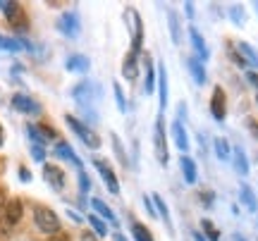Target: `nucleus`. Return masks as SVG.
I'll return each mask as SVG.
<instances>
[{"label": "nucleus", "mask_w": 258, "mask_h": 241, "mask_svg": "<svg viewBox=\"0 0 258 241\" xmlns=\"http://www.w3.org/2000/svg\"><path fill=\"white\" fill-rule=\"evenodd\" d=\"M34 222H36V227L41 232L50 234V236L60 232V217L50 208H36L34 210Z\"/></svg>", "instance_id": "obj_1"}, {"label": "nucleus", "mask_w": 258, "mask_h": 241, "mask_svg": "<svg viewBox=\"0 0 258 241\" xmlns=\"http://www.w3.org/2000/svg\"><path fill=\"white\" fill-rule=\"evenodd\" d=\"M22 213H24L22 201H19V198H12L10 203H5V224H8V227L17 224L19 220H22Z\"/></svg>", "instance_id": "obj_9"}, {"label": "nucleus", "mask_w": 258, "mask_h": 241, "mask_svg": "<svg viewBox=\"0 0 258 241\" xmlns=\"http://www.w3.org/2000/svg\"><path fill=\"white\" fill-rule=\"evenodd\" d=\"M19 179H22V182H29V179H31L29 170H19Z\"/></svg>", "instance_id": "obj_43"}, {"label": "nucleus", "mask_w": 258, "mask_h": 241, "mask_svg": "<svg viewBox=\"0 0 258 241\" xmlns=\"http://www.w3.org/2000/svg\"><path fill=\"white\" fill-rule=\"evenodd\" d=\"M137 74H139L137 55H132V53H129L127 60H124V65H122V76H124V79H137Z\"/></svg>", "instance_id": "obj_24"}, {"label": "nucleus", "mask_w": 258, "mask_h": 241, "mask_svg": "<svg viewBox=\"0 0 258 241\" xmlns=\"http://www.w3.org/2000/svg\"><path fill=\"white\" fill-rule=\"evenodd\" d=\"M43 177H46V182L53 186L55 191H60V189L64 186V175H62V170H60V167L46 165V167H43Z\"/></svg>", "instance_id": "obj_11"}, {"label": "nucleus", "mask_w": 258, "mask_h": 241, "mask_svg": "<svg viewBox=\"0 0 258 241\" xmlns=\"http://www.w3.org/2000/svg\"><path fill=\"white\" fill-rule=\"evenodd\" d=\"M246 79H249V82L258 89V72H251V69H249V72H246Z\"/></svg>", "instance_id": "obj_40"}, {"label": "nucleus", "mask_w": 258, "mask_h": 241, "mask_svg": "<svg viewBox=\"0 0 258 241\" xmlns=\"http://www.w3.org/2000/svg\"><path fill=\"white\" fill-rule=\"evenodd\" d=\"M91 205H93V210L101 215V217H105V220H108L110 224H115V227H117V217H115V213H112L110 208L103 203L101 198H91Z\"/></svg>", "instance_id": "obj_19"}, {"label": "nucleus", "mask_w": 258, "mask_h": 241, "mask_svg": "<svg viewBox=\"0 0 258 241\" xmlns=\"http://www.w3.org/2000/svg\"><path fill=\"white\" fill-rule=\"evenodd\" d=\"M144 205H146L148 215H156V205H151V198H144Z\"/></svg>", "instance_id": "obj_41"}, {"label": "nucleus", "mask_w": 258, "mask_h": 241, "mask_svg": "<svg viewBox=\"0 0 258 241\" xmlns=\"http://www.w3.org/2000/svg\"><path fill=\"white\" fill-rule=\"evenodd\" d=\"M3 141H5V136H3V127H0V146H3Z\"/></svg>", "instance_id": "obj_49"}, {"label": "nucleus", "mask_w": 258, "mask_h": 241, "mask_svg": "<svg viewBox=\"0 0 258 241\" xmlns=\"http://www.w3.org/2000/svg\"><path fill=\"white\" fill-rule=\"evenodd\" d=\"M156 67H153V60L151 57H146V84H144V91L148 93H153V89H156Z\"/></svg>", "instance_id": "obj_22"}, {"label": "nucleus", "mask_w": 258, "mask_h": 241, "mask_svg": "<svg viewBox=\"0 0 258 241\" xmlns=\"http://www.w3.org/2000/svg\"><path fill=\"white\" fill-rule=\"evenodd\" d=\"M246 127H249V129H251V134H253V136H256V139H258V122L253 120V117H249V120H246Z\"/></svg>", "instance_id": "obj_38"}, {"label": "nucleus", "mask_w": 258, "mask_h": 241, "mask_svg": "<svg viewBox=\"0 0 258 241\" xmlns=\"http://www.w3.org/2000/svg\"><path fill=\"white\" fill-rule=\"evenodd\" d=\"M55 153L60 155V158L70 160V163H72L74 167H82V160H79L77 155H74V150H72V146H70V143H64V141H60V143H57V148H55Z\"/></svg>", "instance_id": "obj_21"}, {"label": "nucleus", "mask_w": 258, "mask_h": 241, "mask_svg": "<svg viewBox=\"0 0 258 241\" xmlns=\"http://www.w3.org/2000/svg\"><path fill=\"white\" fill-rule=\"evenodd\" d=\"M89 65H91L89 57H84V55H72L67 60V69H70V72H86Z\"/></svg>", "instance_id": "obj_23"}, {"label": "nucleus", "mask_w": 258, "mask_h": 241, "mask_svg": "<svg viewBox=\"0 0 258 241\" xmlns=\"http://www.w3.org/2000/svg\"><path fill=\"white\" fill-rule=\"evenodd\" d=\"M132 19H134V38H132V55H139L141 53V41H144V24H141V17L132 10L129 12Z\"/></svg>", "instance_id": "obj_12"}, {"label": "nucleus", "mask_w": 258, "mask_h": 241, "mask_svg": "<svg viewBox=\"0 0 258 241\" xmlns=\"http://www.w3.org/2000/svg\"><path fill=\"white\" fill-rule=\"evenodd\" d=\"M234 241H244V239H241V236H234Z\"/></svg>", "instance_id": "obj_50"}, {"label": "nucleus", "mask_w": 258, "mask_h": 241, "mask_svg": "<svg viewBox=\"0 0 258 241\" xmlns=\"http://www.w3.org/2000/svg\"><path fill=\"white\" fill-rule=\"evenodd\" d=\"M186 67H189V72H191L194 82H196V84H206V69H203L201 60H196V57H186Z\"/></svg>", "instance_id": "obj_16"}, {"label": "nucleus", "mask_w": 258, "mask_h": 241, "mask_svg": "<svg viewBox=\"0 0 258 241\" xmlns=\"http://www.w3.org/2000/svg\"><path fill=\"white\" fill-rule=\"evenodd\" d=\"M151 201H153V203L158 205V213H160V217H163V220H165V224H167V229H170V232H172V220H170V210H167V205H165V201H163V198H160V196H153V198H151Z\"/></svg>", "instance_id": "obj_26"}, {"label": "nucleus", "mask_w": 258, "mask_h": 241, "mask_svg": "<svg viewBox=\"0 0 258 241\" xmlns=\"http://www.w3.org/2000/svg\"><path fill=\"white\" fill-rule=\"evenodd\" d=\"M201 198L206 201V208H213V194H203Z\"/></svg>", "instance_id": "obj_42"}, {"label": "nucleus", "mask_w": 258, "mask_h": 241, "mask_svg": "<svg viewBox=\"0 0 258 241\" xmlns=\"http://www.w3.org/2000/svg\"><path fill=\"white\" fill-rule=\"evenodd\" d=\"M225 108H227V105H225V91H222L220 86H215V89H213V98H211V112L218 122L225 120V115H227Z\"/></svg>", "instance_id": "obj_6"}, {"label": "nucleus", "mask_w": 258, "mask_h": 241, "mask_svg": "<svg viewBox=\"0 0 258 241\" xmlns=\"http://www.w3.org/2000/svg\"><path fill=\"white\" fill-rule=\"evenodd\" d=\"M239 198H241V203L246 205L251 213H256V210H258V198H256V194H253V189H251L249 184H241Z\"/></svg>", "instance_id": "obj_15"}, {"label": "nucleus", "mask_w": 258, "mask_h": 241, "mask_svg": "<svg viewBox=\"0 0 258 241\" xmlns=\"http://www.w3.org/2000/svg\"><path fill=\"white\" fill-rule=\"evenodd\" d=\"M3 205H5V196L0 194V208H3Z\"/></svg>", "instance_id": "obj_48"}, {"label": "nucleus", "mask_w": 258, "mask_h": 241, "mask_svg": "<svg viewBox=\"0 0 258 241\" xmlns=\"http://www.w3.org/2000/svg\"><path fill=\"white\" fill-rule=\"evenodd\" d=\"M112 91H115V101H117V108L124 112V110H127V103H124V93H122L120 84H112Z\"/></svg>", "instance_id": "obj_33"}, {"label": "nucleus", "mask_w": 258, "mask_h": 241, "mask_svg": "<svg viewBox=\"0 0 258 241\" xmlns=\"http://www.w3.org/2000/svg\"><path fill=\"white\" fill-rule=\"evenodd\" d=\"M179 167H182V175H184L186 184H196V163H194L189 155H182Z\"/></svg>", "instance_id": "obj_18"}, {"label": "nucleus", "mask_w": 258, "mask_h": 241, "mask_svg": "<svg viewBox=\"0 0 258 241\" xmlns=\"http://www.w3.org/2000/svg\"><path fill=\"white\" fill-rule=\"evenodd\" d=\"M0 10L5 12V17H8L10 22H15V19H17V15H22L17 3H5V0H0Z\"/></svg>", "instance_id": "obj_27"}, {"label": "nucleus", "mask_w": 258, "mask_h": 241, "mask_svg": "<svg viewBox=\"0 0 258 241\" xmlns=\"http://www.w3.org/2000/svg\"><path fill=\"white\" fill-rule=\"evenodd\" d=\"M234 48H237V55L244 60V65H249V67H253V69H258V53H256V48L249 46V43H244V41H239Z\"/></svg>", "instance_id": "obj_8"}, {"label": "nucleus", "mask_w": 258, "mask_h": 241, "mask_svg": "<svg viewBox=\"0 0 258 241\" xmlns=\"http://www.w3.org/2000/svg\"><path fill=\"white\" fill-rule=\"evenodd\" d=\"M64 120H67V124L72 127V131L84 141V143H86V146H89V148H101V139H98L86 124H82V122L77 120V117H72V115H67Z\"/></svg>", "instance_id": "obj_2"}, {"label": "nucleus", "mask_w": 258, "mask_h": 241, "mask_svg": "<svg viewBox=\"0 0 258 241\" xmlns=\"http://www.w3.org/2000/svg\"><path fill=\"white\" fill-rule=\"evenodd\" d=\"M0 48L3 50H12V53H19L22 50V41H17V38H5V36H0Z\"/></svg>", "instance_id": "obj_28"}, {"label": "nucleus", "mask_w": 258, "mask_h": 241, "mask_svg": "<svg viewBox=\"0 0 258 241\" xmlns=\"http://www.w3.org/2000/svg\"><path fill=\"white\" fill-rule=\"evenodd\" d=\"M153 148H156V158L160 165H167V139H165V124L163 117L156 120V131H153Z\"/></svg>", "instance_id": "obj_3"}, {"label": "nucleus", "mask_w": 258, "mask_h": 241, "mask_svg": "<svg viewBox=\"0 0 258 241\" xmlns=\"http://www.w3.org/2000/svg\"><path fill=\"white\" fill-rule=\"evenodd\" d=\"M189 38H191V46H194V50H196V55L201 57V60H208V46H206V41L201 38V34L196 31V29H189Z\"/></svg>", "instance_id": "obj_14"}, {"label": "nucleus", "mask_w": 258, "mask_h": 241, "mask_svg": "<svg viewBox=\"0 0 258 241\" xmlns=\"http://www.w3.org/2000/svg\"><path fill=\"white\" fill-rule=\"evenodd\" d=\"M191 236H194V241H206V236H203V234H201V232H194V234H191Z\"/></svg>", "instance_id": "obj_46"}, {"label": "nucleus", "mask_w": 258, "mask_h": 241, "mask_svg": "<svg viewBox=\"0 0 258 241\" xmlns=\"http://www.w3.org/2000/svg\"><path fill=\"white\" fill-rule=\"evenodd\" d=\"M82 241H96V236L89 232H82Z\"/></svg>", "instance_id": "obj_45"}, {"label": "nucleus", "mask_w": 258, "mask_h": 241, "mask_svg": "<svg viewBox=\"0 0 258 241\" xmlns=\"http://www.w3.org/2000/svg\"><path fill=\"white\" fill-rule=\"evenodd\" d=\"M27 129H29V136H31L34 141H36L38 146H43V143H46V136L41 134V129H38V127H34V124H29Z\"/></svg>", "instance_id": "obj_34"}, {"label": "nucleus", "mask_w": 258, "mask_h": 241, "mask_svg": "<svg viewBox=\"0 0 258 241\" xmlns=\"http://www.w3.org/2000/svg\"><path fill=\"white\" fill-rule=\"evenodd\" d=\"M213 146H215V155L220 160H230V155H232V148H230V143L222 139V136H218V139L213 141Z\"/></svg>", "instance_id": "obj_25"}, {"label": "nucleus", "mask_w": 258, "mask_h": 241, "mask_svg": "<svg viewBox=\"0 0 258 241\" xmlns=\"http://www.w3.org/2000/svg\"><path fill=\"white\" fill-rule=\"evenodd\" d=\"M50 241H72V239H70V234L57 232V234H53V236H50Z\"/></svg>", "instance_id": "obj_39"}, {"label": "nucleus", "mask_w": 258, "mask_h": 241, "mask_svg": "<svg viewBox=\"0 0 258 241\" xmlns=\"http://www.w3.org/2000/svg\"><path fill=\"white\" fill-rule=\"evenodd\" d=\"M12 108L19 112H24V115H38V112H41V105H38L36 101H31L29 96H24V93H17V96L12 98Z\"/></svg>", "instance_id": "obj_5"}, {"label": "nucleus", "mask_w": 258, "mask_h": 241, "mask_svg": "<svg viewBox=\"0 0 258 241\" xmlns=\"http://www.w3.org/2000/svg\"><path fill=\"white\" fill-rule=\"evenodd\" d=\"M167 24H170V34H172V43L182 41V27H179V17L175 10H167Z\"/></svg>", "instance_id": "obj_20"}, {"label": "nucleus", "mask_w": 258, "mask_h": 241, "mask_svg": "<svg viewBox=\"0 0 258 241\" xmlns=\"http://www.w3.org/2000/svg\"><path fill=\"white\" fill-rule=\"evenodd\" d=\"M115 241H127V239H124L122 234H115Z\"/></svg>", "instance_id": "obj_47"}, {"label": "nucleus", "mask_w": 258, "mask_h": 241, "mask_svg": "<svg viewBox=\"0 0 258 241\" xmlns=\"http://www.w3.org/2000/svg\"><path fill=\"white\" fill-rule=\"evenodd\" d=\"M31 155H34V160H43V155H46V153H43V146L34 143V146H31Z\"/></svg>", "instance_id": "obj_37"}, {"label": "nucleus", "mask_w": 258, "mask_h": 241, "mask_svg": "<svg viewBox=\"0 0 258 241\" xmlns=\"http://www.w3.org/2000/svg\"><path fill=\"white\" fill-rule=\"evenodd\" d=\"M232 158H234V170L239 172L241 177L249 175V158L241 148H232Z\"/></svg>", "instance_id": "obj_17"}, {"label": "nucleus", "mask_w": 258, "mask_h": 241, "mask_svg": "<svg viewBox=\"0 0 258 241\" xmlns=\"http://www.w3.org/2000/svg\"><path fill=\"white\" fill-rule=\"evenodd\" d=\"M93 165H96V170L101 172L103 182H105V186H108V191H110V194H120V182H117V177H115V172L110 170V165H108V160H103V158H93Z\"/></svg>", "instance_id": "obj_4"}, {"label": "nucleus", "mask_w": 258, "mask_h": 241, "mask_svg": "<svg viewBox=\"0 0 258 241\" xmlns=\"http://www.w3.org/2000/svg\"><path fill=\"white\" fill-rule=\"evenodd\" d=\"M89 224L93 227V232L98 234V236H105V234H108V227H105V222H103L98 215H89Z\"/></svg>", "instance_id": "obj_29"}, {"label": "nucleus", "mask_w": 258, "mask_h": 241, "mask_svg": "<svg viewBox=\"0 0 258 241\" xmlns=\"http://www.w3.org/2000/svg\"><path fill=\"white\" fill-rule=\"evenodd\" d=\"M60 29H62L64 36H77L79 34V17L74 12H64L60 19Z\"/></svg>", "instance_id": "obj_13"}, {"label": "nucleus", "mask_w": 258, "mask_h": 241, "mask_svg": "<svg viewBox=\"0 0 258 241\" xmlns=\"http://www.w3.org/2000/svg\"><path fill=\"white\" fill-rule=\"evenodd\" d=\"M132 234H134V241H153L151 232H148L144 224H134V227H132Z\"/></svg>", "instance_id": "obj_30"}, {"label": "nucleus", "mask_w": 258, "mask_h": 241, "mask_svg": "<svg viewBox=\"0 0 258 241\" xmlns=\"http://www.w3.org/2000/svg\"><path fill=\"white\" fill-rule=\"evenodd\" d=\"M201 224H203V232L208 234V239H211V241H218V239H220V232H218V229L213 227L211 220H203Z\"/></svg>", "instance_id": "obj_31"}, {"label": "nucleus", "mask_w": 258, "mask_h": 241, "mask_svg": "<svg viewBox=\"0 0 258 241\" xmlns=\"http://www.w3.org/2000/svg\"><path fill=\"white\" fill-rule=\"evenodd\" d=\"M186 17L194 19V3H186Z\"/></svg>", "instance_id": "obj_44"}, {"label": "nucleus", "mask_w": 258, "mask_h": 241, "mask_svg": "<svg viewBox=\"0 0 258 241\" xmlns=\"http://www.w3.org/2000/svg\"><path fill=\"white\" fill-rule=\"evenodd\" d=\"M156 72H158V101H160V110L167 108V72H165V65L160 62L156 65Z\"/></svg>", "instance_id": "obj_7"}, {"label": "nucleus", "mask_w": 258, "mask_h": 241, "mask_svg": "<svg viewBox=\"0 0 258 241\" xmlns=\"http://www.w3.org/2000/svg\"><path fill=\"white\" fill-rule=\"evenodd\" d=\"M79 189H82V194H86L91 189V179L86 177V172H79Z\"/></svg>", "instance_id": "obj_36"}, {"label": "nucleus", "mask_w": 258, "mask_h": 241, "mask_svg": "<svg viewBox=\"0 0 258 241\" xmlns=\"http://www.w3.org/2000/svg\"><path fill=\"white\" fill-rule=\"evenodd\" d=\"M253 8H256V12H258V3H253Z\"/></svg>", "instance_id": "obj_51"}, {"label": "nucleus", "mask_w": 258, "mask_h": 241, "mask_svg": "<svg viewBox=\"0 0 258 241\" xmlns=\"http://www.w3.org/2000/svg\"><path fill=\"white\" fill-rule=\"evenodd\" d=\"M112 143H115V153H117V158H120V163L124 167H127V155H124V148H122V143L117 136H112Z\"/></svg>", "instance_id": "obj_35"}, {"label": "nucleus", "mask_w": 258, "mask_h": 241, "mask_svg": "<svg viewBox=\"0 0 258 241\" xmlns=\"http://www.w3.org/2000/svg\"><path fill=\"white\" fill-rule=\"evenodd\" d=\"M170 131H172V139H175L177 148L182 150V155H184L186 150H189V136H186V129L182 122H172V127H170Z\"/></svg>", "instance_id": "obj_10"}, {"label": "nucleus", "mask_w": 258, "mask_h": 241, "mask_svg": "<svg viewBox=\"0 0 258 241\" xmlns=\"http://www.w3.org/2000/svg\"><path fill=\"white\" fill-rule=\"evenodd\" d=\"M230 17L234 24H244V8L241 5H232L230 8Z\"/></svg>", "instance_id": "obj_32"}]
</instances>
